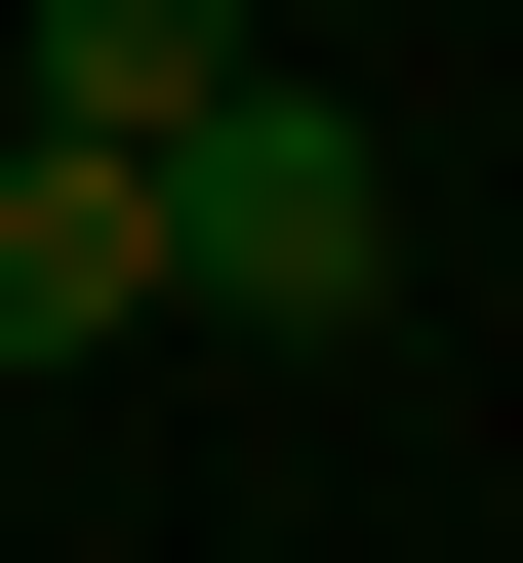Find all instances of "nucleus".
<instances>
[{
  "instance_id": "nucleus-2",
  "label": "nucleus",
  "mask_w": 523,
  "mask_h": 563,
  "mask_svg": "<svg viewBox=\"0 0 523 563\" xmlns=\"http://www.w3.org/2000/svg\"><path fill=\"white\" fill-rule=\"evenodd\" d=\"M121 322H162V162L0 121V363H121Z\"/></svg>"
},
{
  "instance_id": "nucleus-3",
  "label": "nucleus",
  "mask_w": 523,
  "mask_h": 563,
  "mask_svg": "<svg viewBox=\"0 0 523 563\" xmlns=\"http://www.w3.org/2000/svg\"><path fill=\"white\" fill-rule=\"evenodd\" d=\"M0 81L81 121V162H162V121H201V81H242V0H0Z\"/></svg>"
},
{
  "instance_id": "nucleus-1",
  "label": "nucleus",
  "mask_w": 523,
  "mask_h": 563,
  "mask_svg": "<svg viewBox=\"0 0 523 563\" xmlns=\"http://www.w3.org/2000/svg\"><path fill=\"white\" fill-rule=\"evenodd\" d=\"M162 282H201V322H282V363H323V322H403V162H362V121L282 81V41H242V81L162 121Z\"/></svg>"
}]
</instances>
